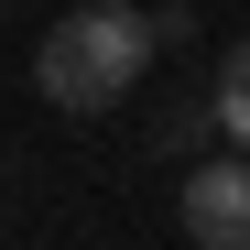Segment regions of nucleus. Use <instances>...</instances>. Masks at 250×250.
<instances>
[{"label":"nucleus","mask_w":250,"mask_h":250,"mask_svg":"<svg viewBox=\"0 0 250 250\" xmlns=\"http://www.w3.org/2000/svg\"><path fill=\"white\" fill-rule=\"evenodd\" d=\"M174 218L196 250H250V152H207L174 196Z\"/></svg>","instance_id":"f03ea898"},{"label":"nucleus","mask_w":250,"mask_h":250,"mask_svg":"<svg viewBox=\"0 0 250 250\" xmlns=\"http://www.w3.org/2000/svg\"><path fill=\"white\" fill-rule=\"evenodd\" d=\"M163 44V11H131V0H76V11L44 33V55H33V87H44L65 120H98L142 87V65Z\"/></svg>","instance_id":"f257e3e1"},{"label":"nucleus","mask_w":250,"mask_h":250,"mask_svg":"<svg viewBox=\"0 0 250 250\" xmlns=\"http://www.w3.org/2000/svg\"><path fill=\"white\" fill-rule=\"evenodd\" d=\"M207 131H218V109H196V98H174V109L152 120V142H163V152H196Z\"/></svg>","instance_id":"20e7f679"},{"label":"nucleus","mask_w":250,"mask_h":250,"mask_svg":"<svg viewBox=\"0 0 250 250\" xmlns=\"http://www.w3.org/2000/svg\"><path fill=\"white\" fill-rule=\"evenodd\" d=\"M207 109H218V131H229V152H250V33H239V44L218 55V98H207Z\"/></svg>","instance_id":"7ed1b4c3"}]
</instances>
